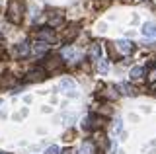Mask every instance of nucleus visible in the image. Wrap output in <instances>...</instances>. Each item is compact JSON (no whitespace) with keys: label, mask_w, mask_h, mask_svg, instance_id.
I'll use <instances>...</instances> for the list:
<instances>
[{"label":"nucleus","mask_w":156,"mask_h":154,"mask_svg":"<svg viewBox=\"0 0 156 154\" xmlns=\"http://www.w3.org/2000/svg\"><path fill=\"white\" fill-rule=\"evenodd\" d=\"M22 4L18 2V0H12L10 2V6H8V20L12 22V23H20L22 22Z\"/></svg>","instance_id":"nucleus-1"},{"label":"nucleus","mask_w":156,"mask_h":154,"mask_svg":"<svg viewBox=\"0 0 156 154\" xmlns=\"http://www.w3.org/2000/svg\"><path fill=\"white\" fill-rule=\"evenodd\" d=\"M61 55H62V59H65L66 62H70V65H74V62H78L82 59V53L74 49L72 45H66V47H62V51H61Z\"/></svg>","instance_id":"nucleus-2"},{"label":"nucleus","mask_w":156,"mask_h":154,"mask_svg":"<svg viewBox=\"0 0 156 154\" xmlns=\"http://www.w3.org/2000/svg\"><path fill=\"white\" fill-rule=\"evenodd\" d=\"M45 74L47 72L43 68H33L26 74V82H43V80H45Z\"/></svg>","instance_id":"nucleus-3"},{"label":"nucleus","mask_w":156,"mask_h":154,"mask_svg":"<svg viewBox=\"0 0 156 154\" xmlns=\"http://www.w3.org/2000/svg\"><path fill=\"white\" fill-rule=\"evenodd\" d=\"M37 39L39 41H45V43H53L55 41V33H53V27H41L37 33Z\"/></svg>","instance_id":"nucleus-4"},{"label":"nucleus","mask_w":156,"mask_h":154,"mask_svg":"<svg viewBox=\"0 0 156 154\" xmlns=\"http://www.w3.org/2000/svg\"><path fill=\"white\" fill-rule=\"evenodd\" d=\"M88 59L90 61H101V45L100 43H92L88 49Z\"/></svg>","instance_id":"nucleus-5"},{"label":"nucleus","mask_w":156,"mask_h":154,"mask_svg":"<svg viewBox=\"0 0 156 154\" xmlns=\"http://www.w3.org/2000/svg\"><path fill=\"white\" fill-rule=\"evenodd\" d=\"M115 45H117V51H119L121 55H129V53L133 51V43H131L129 39H119Z\"/></svg>","instance_id":"nucleus-6"},{"label":"nucleus","mask_w":156,"mask_h":154,"mask_svg":"<svg viewBox=\"0 0 156 154\" xmlns=\"http://www.w3.org/2000/svg\"><path fill=\"white\" fill-rule=\"evenodd\" d=\"M143 35L150 37V39H156V22H146L143 26Z\"/></svg>","instance_id":"nucleus-7"},{"label":"nucleus","mask_w":156,"mask_h":154,"mask_svg":"<svg viewBox=\"0 0 156 154\" xmlns=\"http://www.w3.org/2000/svg\"><path fill=\"white\" fill-rule=\"evenodd\" d=\"M47 49H49V45H47L45 41H39V39L35 41V45H33V53H35L37 57H43L47 53Z\"/></svg>","instance_id":"nucleus-8"},{"label":"nucleus","mask_w":156,"mask_h":154,"mask_svg":"<svg viewBox=\"0 0 156 154\" xmlns=\"http://www.w3.org/2000/svg\"><path fill=\"white\" fill-rule=\"evenodd\" d=\"M62 22H65V16H62L61 12H55L51 18H49V27H58Z\"/></svg>","instance_id":"nucleus-9"},{"label":"nucleus","mask_w":156,"mask_h":154,"mask_svg":"<svg viewBox=\"0 0 156 154\" xmlns=\"http://www.w3.org/2000/svg\"><path fill=\"white\" fill-rule=\"evenodd\" d=\"M78 154H96V144L90 142V141H86L80 148H78Z\"/></svg>","instance_id":"nucleus-10"},{"label":"nucleus","mask_w":156,"mask_h":154,"mask_svg":"<svg viewBox=\"0 0 156 154\" xmlns=\"http://www.w3.org/2000/svg\"><path fill=\"white\" fill-rule=\"evenodd\" d=\"M61 68V59L58 57H49L47 59V70H58Z\"/></svg>","instance_id":"nucleus-11"},{"label":"nucleus","mask_w":156,"mask_h":154,"mask_svg":"<svg viewBox=\"0 0 156 154\" xmlns=\"http://www.w3.org/2000/svg\"><path fill=\"white\" fill-rule=\"evenodd\" d=\"M16 55L18 57H27L29 55V45H27L26 41L20 43V45H16Z\"/></svg>","instance_id":"nucleus-12"},{"label":"nucleus","mask_w":156,"mask_h":154,"mask_svg":"<svg viewBox=\"0 0 156 154\" xmlns=\"http://www.w3.org/2000/svg\"><path fill=\"white\" fill-rule=\"evenodd\" d=\"M74 88H76L74 80H70V78H62V80H61V90L68 92V90H74Z\"/></svg>","instance_id":"nucleus-13"},{"label":"nucleus","mask_w":156,"mask_h":154,"mask_svg":"<svg viewBox=\"0 0 156 154\" xmlns=\"http://www.w3.org/2000/svg\"><path fill=\"white\" fill-rule=\"evenodd\" d=\"M143 74H144V70L140 68V66H135V68H131V78H133V80L143 78Z\"/></svg>","instance_id":"nucleus-14"},{"label":"nucleus","mask_w":156,"mask_h":154,"mask_svg":"<svg viewBox=\"0 0 156 154\" xmlns=\"http://www.w3.org/2000/svg\"><path fill=\"white\" fill-rule=\"evenodd\" d=\"M119 90H121V92H123L125 96H135V90L131 88L129 84H119Z\"/></svg>","instance_id":"nucleus-15"},{"label":"nucleus","mask_w":156,"mask_h":154,"mask_svg":"<svg viewBox=\"0 0 156 154\" xmlns=\"http://www.w3.org/2000/svg\"><path fill=\"white\" fill-rule=\"evenodd\" d=\"M107 68H109V62H107V61H100V65H98V72H100V74H105Z\"/></svg>","instance_id":"nucleus-16"},{"label":"nucleus","mask_w":156,"mask_h":154,"mask_svg":"<svg viewBox=\"0 0 156 154\" xmlns=\"http://www.w3.org/2000/svg\"><path fill=\"white\" fill-rule=\"evenodd\" d=\"M148 82H150V84L156 82V65H154L152 68H150V72H148Z\"/></svg>","instance_id":"nucleus-17"},{"label":"nucleus","mask_w":156,"mask_h":154,"mask_svg":"<svg viewBox=\"0 0 156 154\" xmlns=\"http://www.w3.org/2000/svg\"><path fill=\"white\" fill-rule=\"evenodd\" d=\"M45 154H61V148H58L57 144H53V146H49L45 150Z\"/></svg>","instance_id":"nucleus-18"},{"label":"nucleus","mask_w":156,"mask_h":154,"mask_svg":"<svg viewBox=\"0 0 156 154\" xmlns=\"http://www.w3.org/2000/svg\"><path fill=\"white\" fill-rule=\"evenodd\" d=\"M61 154H70V150H65V152H61Z\"/></svg>","instance_id":"nucleus-19"},{"label":"nucleus","mask_w":156,"mask_h":154,"mask_svg":"<svg viewBox=\"0 0 156 154\" xmlns=\"http://www.w3.org/2000/svg\"><path fill=\"white\" fill-rule=\"evenodd\" d=\"M0 154H4V152H0Z\"/></svg>","instance_id":"nucleus-20"}]
</instances>
